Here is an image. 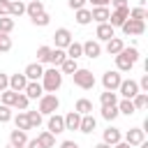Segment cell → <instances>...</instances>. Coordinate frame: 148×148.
<instances>
[{
	"label": "cell",
	"instance_id": "cell-55",
	"mask_svg": "<svg viewBox=\"0 0 148 148\" xmlns=\"http://www.w3.org/2000/svg\"><path fill=\"white\" fill-rule=\"evenodd\" d=\"M139 148H148V141H143V143H139Z\"/></svg>",
	"mask_w": 148,
	"mask_h": 148
},
{
	"label": "cell",
	"instance_id": "cell-53",
	"mask_svg": "<svg viewBox=\"0 0 148 148\" xmlns=\"http://www.w3.org/2000/svg\"><path fill=\"white\" fill-rule=\"evenodd\" d=\"M111 148H132V146H130L127 141H118V143H116V146H111Z\"/></svg>",
	"mask_w": 148,
	"mask_h": 148
},
{
	"label": "cell",
	"instance_id": "cell-19",
	"mask_svg": "<svg viewBox=\"0 0 148 148\" xmlns=\"http://www.w3.org/2000/svg\"><path fill=\"white\" fill-rule=\"evenodd\" d=\"M9 143H12L14 148H25V143H28V134L21 132V130H12V132H9Z\"/></svg>",
	"mask_w": 148,
	"mask_h": 148
},
{
	"label": "cell",
	"instance_id": "cell-50",
	"mask_svg": "<svg viewBox=\"0 0 148 148\" xmlns=\"http://www.w3.org/2000/svg\"><path fill=\"white\" fill-rule=\"evenodd\" d=\"M88 2H92V7H109L111 0H88Z\"/></svg>",
	"mask_w": 148,
	"mask_h": 148
},
{
	"label": "cell",
	"instance_id": "cell-42",
	"mask_svg": "<svg viewBox=\"0 0 148 148\" xmlns=\"http://www.w3.org/2000/svg\"><path fill=\"white\" fill-rule=\"evenodd\" d=\"M12 51V37L9 35H0V53Z\"/></svg>",
	"mask_w": 148,
	"mask_h": 148
},
{
	"label": "cell",
	"instance_id": "cell-27",
	"mask_svg": "<svg viewBox=\"0 0 148 148\" xmlns=\"http://www.w3.org/2000/svg\"><path fill=\"white\" fill-rule=\"evenodd\" d=\"M23 14H25V2H23V0L9 2V16H12V18H18V16H23Z\"/></svg>",
	"mask_w": 148,
	"mask_h": 148
},
{
	"label": "cell",
	"instance_id": "cell-23",
	"mask_svg": "<svg viewBox=\"0 0 148 148\" xmlns=\"http://www.w3.org/2000/svg\"><path fill=\"white\" fill-rule=\"evenodd\" d=\"M65 58H67L65 49H51V56H49V65H51V67H60V65L65 62Z\"/></svg>",
	"mask_w": 148,
	"mask_h": 148
},
{
	"label": "cell",
	"instance_id": "cell-8",
	"mask_svg": "<svg viewBox=\"0 0 148 148\" xmlns=\"http://www.w3.org/2000/svg\"><path fill=\"white\" fill-rule=\"evenodd\" d=\"M120 30L125 32V35H143V30H146V21H136V18H127L123 25H120Z\"/></svg>",
	"mask_w": 148,
	"mask_h": 148
},
{
	"label": "cell",
	"instance_id": "cell-41",
	"mask_svg": "<svg viewBox=\"0 0 148 148\" xmlns=\"http://www.w3.org/2000/svg\"><path fill=\"white\" fill-rule=\"evenodd\" d=\"M28 104H30V99H28L23 92H18V95H16V102H14V109H18V111H28Z\"/></svg>",
	"mask_w": 148,
	"mask_h": 148
},
{
	"label": "cell",
	"instance_id": "cell-28",
	"mask_svg": "<svg viewBox=\"0 0 148 148\" xmlns=\"http://www.w3.org/2000/svg\"><path fill=\"white\" fill-rule=\"evenodd\" d=\"M65 53H67V58H72V60H79V58L83 56V46H81V42H72V44L65 49Z\"/></svg>",
	"mask_w": 148,
	"mask_h": 148
},
{
	"label": "cell",
	"instance_id": "cell-22",
	"mask_svg": "<svg viewBox=\"0 0 148 148\" xmlns=\"http://www.w3.org/2000/svg\"><path fill=\"white\" fill-rule=\"evenodd\" d=\"M104 49H106V53H109V56H118V53L125 49V42H123L120 37H111V39L106 42V46H104Z\"/></svg>",
	"mask_w": 148,
	"mask_h": 148
},
{
	"label": "cell",
	"instance_id": "cell-52",
	"mask_svg": "<svg viewBox=\"0 0 148 148\" xmlns=\"http://www.w3.org/2000/svg\"><path fill=\"white\" fill-rule=\"evenodd\" d=\"M60 148H79V143H76V141H62Z\"/></svg>",
	"mask_w": 148,
	"mask_h": 148
},
{
	"label": "cell",
	"instance_id": "cell-32",
	"mask_svg": "<svg viewBox=\"0 0 148 148\" xmlns=\"http://www.w3.org/2000/svg\"><path fill=\"white\" fill-rule=\"evenodd\" d=\"M37 141H39L44 148H53V146H56V136H53L51 132H46V130L37 134Z\"/></svg>",
	"mask_w": 148,
	"mask_h": 148
},
{
	"label": "cell",
	"instance_id": "cell-2",
	"mask_svg": "<svg viewBox=\"0 0 148 148\" xmlns=\"http://www.w3.org/2000/svg\"><path fill=\"white\" fill-rule=\"evenodd\" d=\"M39 83H42L44 92H56V90L62 86V72H60L58 67H49V69H44Z\"/></svg>",
	"mask_w": 148,
	"mask_h": 148
},
{
	"label": "cell",
	"instance_id": "cell-40",
	"mask_svg": "<svg viewBox=\"0 0 148 148\" xmlns=\"http://www.w3.org/2000/svg\"><path fill=\"white\" fill-rule=\"evenodd\" d=\"M49 56H51V46H39V49H37V62H39V65L49 62Z\"/></svg>",
	"mask_w": 148,
	"mask_h": 148
},
{
	"label": "cell",
	"instance_id": "cell-25",
	"mask_svg": "<svg viewBox=\"0 0 148 148\" xmlns=\"http://www.w3.org/2000/svg\"><path fill=\"white\" fill-rule=\"evenodd\" d=\"M74 111H76V113H81V116H88V113H92V102H90V99H86V97H81V99H76Z\"/></svg>",
	"mask_w": 148,
	"mask_h": 148
},
{
	"label": "cell",
	"instance_id": "cell-38",
	"mask_svg": "<svg viewBox=\"0 0 148 148\" xmlns=\"http://www.w3.org/2000/svg\"><path fill=\"white\" fill-rule=\"evenodd\" d=\"M118 116H120V113H118V106H102V118H104V120L113 123Z\"/></svg>",
	"mask_w": 148,
	"mask_h": 148
},
{
	"label": "cell",
	"instance_id": "cell-4",
	"mask_svg": "<svg viewBox=\"0 0 148 148\" xmlns=\"http://www.w3.org/2000/svg\"><path fill=\"white\" fill-rule=\"evenodd\" d=\"M72 79H74V86L81 88V90L95 88V74H92L90 69H86V67H79V69L72 74Z\"/></svg>",
	"mask_w": 148,
	"mask_h": 148
},
{
	"label": "cell",
	"instance_id": "cell-31",
	"mask_svg": "<svg viewBox=\"0 0 148 148\" xmlns=\"http://www.w3.org/2000/svg\"><path fill=\"white\" fill-rule=\"evenodd\" d=\"M132 104H134L136 111H143V109L148 106V92H136V95L132 97Z\"/></svg>",
	"mask_w": 148,
	"mask_h": 148
},
{
	"label": "cell",
	"instance_id": "cell-57",
	"mask_svg": "<svg viewBox=\"0 0 148 148\" xmlns=\"http://www.w3.org/2000/svg\"><path fill=\"white\" fill-rule=\"evenodd\" d=\"M9 2H14V0H9Z\"/></svg>",
	"mask_w": 148,
	"mask_h": 148
},
{
	"label": "cell",
	"instance_id": "cell-17",
	"mask_svg": "<svg viewBox=\"0 0 148 148\" xmlns=\"http://www.w3.org/2000/svg\"><path fill=\"white\" fill-rule=\"evenodd\" d=\"M25 86H28L25 74H12V76H9V90H14V92H23Z\"/></svg>",
	"mask_w": 148,
	"mask_h": 148
},
{
	"label": "cell",
	"instance_id": "cell-43",
	"mask_svg": "<svg viewBox=\"0 0 148 148\" xmlns=\"http://www.w3.org/2000/svg\"><path fill=\"white\" fill-rule=\"evenodd\" d=\"M32 23H35V25H39V28H44V25H49V23H51V16L44 12V14L35 16V18H32Z\"/></svg>",
	"mask_w": 148,
	"mask_h": 148
},
{
	"label": "cell",
	"instance_id": "cell-11",
	"mask_svg": "<svg viewBox=\"0 0 148 148\" xmlns=\"http://www.w3.org/2000/svg\"><path fill=\"white\" fill-rule=\"evenodd\" d=\"M123 141H127L130 146H139V143H143V141H146V132H143L141 127H132V130H127V132H125Z\"/></svg>",
	"mask_w": 148,
	"mask_h": 148
},
{
	"label": "cell",
	"instance_id": "cell-49",
	"mask_svg": "<svg viewBox=\"0 0 148 148\" xmlns=\"http://www.w3.org/2000/svg\"><path fill=\"white\" fill-rule=\"evenodd\" d=\"M25 148H44L37 139H28V143H25Z\"/></svg>",
	"mask_w": 148,
	"mask_h": 148
},
{
	"label": "cell",
	"instance_id": "cell-13",
	"mask_svg": "<svg viewBox=\"0 0 148 148\" xmlns=\"http://www.w3.org/2000/svg\"><path fill=\"white\" fill-rule=\"evenodd\" d=\"M81 46H83V56H86V58H99V56H102V44H99L97 39H88V42H83Z\"/></svg>",
	"mask_w": 148,
	"mask_h": 148
},
{
	"label": "cell",
	"instance_id": "cell-46",
	"mask_svg": "<svg viewBox=\"0 0 148 148\" xmlns=\"http://www.w3.org/2000/svg\"><path fill=\"white\" fill-rule=\"evenodd\" d=\"M136 86H139V92H148V74H143Z\"/></svg>",
	"mask_w": 148,
	"mask_h": 148
},
{
	"label": "cell",
	"instance_id": "cell-47",
	"mask_svg": "<svg viewBox=\"0 0 148 148\" xmlns=\"http://www.w3.org/2000/svg\"><path fill=\"white\" fill-rule=\"evenodd\" d=\"M7 88H9V74H2L0 72V92L7 90Z\"/></svg>",
	"mask_w": 148,
	"mask_h": 148
},
{
	"label": "cell",
	"instance_id": "cell-10",
	"mask_svg": "<svg viewBox=\"0 0 148 148\" xmlns=\"http://www.w3.org/2000/svg\"><path fill=\"white\" fill-rule=\"evenodd\" d=\"M53 42H56V49H67L74 39H72V32H69L67 28H58V30L53 32Z\"/></svg>",
	"mask_w": 148,
	"mask_h": 148
},
{
	"label": "cell",
	"instance_id": "cell-33",
	"mask_svg": "<svg viewBox=\"0 0 148 148\" xmlns=\"http://www.w3.org/2000/svg\"><path fill=\"white\" fill-rule=\"evenodd\" d=\"M25 116H28V123H30V130H39V125H42V113L39 111H25Z\"/></svg>",
	"mask_w": 148,
	"mask_h": 148
},
{
	"label": "cell",
	"instance_id": "cell-54",
	"mask_svg": "<svg viewBox=\"0 0 148 148\" xmlns=\"http://www.w3.org/2000/svg\"><path fill=\"white\" fill-rule=\"evenodd\" d=\"M92 148H111V146H109V143H104V141H99V143H97V146H92Z\"/></svg>",
	"mask_w": 148,
	"mask_h": 148
},
{
	"label": "cell",
	"instance_id": "cell-35",
	"mask_svg": "<svg viewBox=\"0 0 148 148\" xmlns=\"http://www.w3.org/2000/svg\"><path fill=\"white\" fill-rule=\"evenodd\" d=\"M14 30V18L12 16H0V35H9Z\"/></svg>",
	"mask_w": 148,
	"mask_h": 148
},
{
	"label": "cell",
	"instance_id": "cell-16",
	"mask_svg": "<svg viewBox=\"0 0 148 148\" xmlns=\"http://www.w3.org/2000/svg\"><path fill=\"white\" fill-rule=\"evenodd\" d=\"M23 95H25L28 99H39V97L44 95V88H42V83H39V81H28V86H25Z\"/></svg>",
	"mask_w": 148,
	"mask_h": 148
},
{
	"label": "cell",
	"instance_id": "cell-21",
	"mask_svg": "<svg viewBox=\"0 0 148 148\" xmlns=\"http://www.w3.org/2000/svg\"><path fill=\"white\" fill-rule=\"evenodd\" d=\"M109 14H111L109 7H92L90 9V16H92L95 23H106L109 21Z\"/></svg>",
	"mask_w": 148,
	"mask_h": 148
},
{
	"label": "cell",
	"instance_id": "cell-37",
	"mask_svg": "<svg viewBox=\"0 0 148 148\" xmlns=\"http://www.w3.org/2000/svg\"><path fill=\"white\" fill-rule=\"evenodd\" d=\"M76 69H79V62L72 60V58H65V62L60 65V72H62V74H74Z\"/></svg>",
	"mask_w": 148,
	"mask_h": 148
},
{
	"label": "cell",
	"instance_id": "cell-34",
	"mask_svg": "<svg viewBox=\"0 0 148 148\" xmlns=\"http://www.w3.org/2000/svg\"><path fill=\"white\" fill-rule=\"evenodd\" d=\"M16 95H18V92H14V90H9V88H7V90H2V92H0V102H2L5 106H14Z\"/></svg>",
	"mask_w": 148,
	"mask_h": 148
},
{
	"label": "cell",
	"instance_id": "cell-24",
	"mask_svg": "<svg viewBox=\"0 0 148 148\" xmlns=\"http://www.w3.org/2000/svg\"><path fill=\"white\" fill-rule=\"evenodd\" d=\"M65 118V132L67 130H79V123H81V113H76V111H69L67 116H62Z\"/></svg>",
	"mask_w": 148,
	"mask_h": 148
},
{
	"label": "cell",
	"instance_id": "cell-48",
	"mask_svg": "<svg viewBox=\"0 0 148 148\" xmlns=\"http://www.w3.org/2000/svg\"><path fill=\"white\" fill-rule=\"evenodd\" d=\"M0 16H9V0H0Z\"/></svg>",
	"mask_w": 148,
	"mask_h": 148
},
{
	"label": "cell",
	"instance_id": "cell-9",
	"mask_svg": "<svg viewBox=\"0 0 148 148\" xmlns=\"http://www.w3.org/2000/svg\"><path fill=\"white\" fill-rule=\"evenodd\" d=\"M118 92L123 95V99H132V97L139 92V86H136L134 79H123L120 86H118Z\"/></svg>",
	"mask_w": 148,
	"mask_h": 148
},
{
	"label": "cell",
	"instance_id": "cell-7",
	"mask_svg": "<svg viewBox=\"0 0 148 148\" xmlns=\"http://www.w3.org/2000/svg\"><path fill=\"white\" fill-rule=\"evenodd\" d=\"M46 132H51L53 136L62 134V132H65V118H62L60 113H51V116H49V123H46Z\"/></svg>",
	"mask_w": 148,
	"mask_h": 148
},
{
	"label": "cell",
	"instance_id": "cell-14",
	"mask_svg": "<svg viewBox=\"0 0 148 148\" xmlns=\"http://www.w3.org/2000/svg\"><path fill=\"white\" fill-rule=\"evenodd\" d=\"M95 37H97V42H109L111 37H116V28H111L109 23H97Z\"/></svg>",
	"mask_w": 148,
	"mask_h": 148
},
{
	"label": "cell",
	"instance_id": "cell-18",
	"mask_svg": "<svg viewBox=\"0 0 148 148\" xmlns=\"http://www.w3.org/2000/svg\"><path fill=\"white\" fill-rule=\"evenodd\" d=\"M95 127H97V120H95V116H92V113H88V116H81L79 132H83V134H90V132H95Z\"/></svg>",
	"mask_w": 148,
	"mask_h": 148
},
{
	"label": "cell",
	"instance_id": "cell-3",
	"mask_svg": "<svg viewBox=\"0 0 148 148\" xmlns=\"http://www.w3.org/2000/svg\"><path fill=\"white\" fill-rule=\"evenodd\" d=\"M60 109V99L56 92H44L39 99H37V111L42 116H51V113H58Z\"/></svg>",
	"mask_w": 148,
	"mask_h": 148
},
{
	"label": "cell",
	"instance_id": "cell-30",
	"mask_svg": "<svg viewBox=\"0 0 148 148\" xmlns=\"http://www.w3.org/2000/svg\"><path fill=\"white\" fill-rule=\"evenodd\" d=\"M118 113H123V116H132V113H136V109H134V104H132V99H118Z\"/></svg>",
	"mask_w": 148,
	"mask_h": 148
},
{
	"label": "cell",
	"instance_id": "cell-56",
	"mask_svg": "<svg viewBox=\"0 0 148 148\" xmlns=\"http://www.w3.org/2000/svg\"><path fill=\"white\" fill-rule=\"evenodd\" d=\"M7 148H14V146H12V143H7Z\"/></svg>",
	"mask_w": 148,
	"mask_h": 148
},
{
	"label": "cell",
	"instance_id": "cell-45",
	"mask_svg": "<svg viewBox=\"0 0 148 148\" xmlns=\"http://www.w3.org/2000/svg\"><path fill=\"white\" fill-rule=\"evenodd\" d=\"M86 5H88V0H67V7H69V9H74V12L83 9Z\"/></svg>",
	"mask_w": 148,
	"mask_h": 148
},
{
	"label": "cell",
	"instance_id": "cell-20",
	"mask_svg": "<svg viewBox=\"0 0 148 148\" xmlns=\"http://www.w3.org/2000/svg\"><path fill=\"white\" fill-rule=\"evenodd\" d=\"M25 14L30 16V21H32L35 16L44 14V2H42V0H30V2H25Z\"/></svg>",
	"mask_w": 148,
	"mask_h": 148
},
{
	"label": "cell",
	"instance_id": "cell-6",
	"mask_svg": "<svg viewBox=\"0 0 148 148\" xmlns=\"http://www.w3.org/2000/svg\"><path fill=\"white\" fill-rule=\"evenodd\" d=\"M127 18H130V7H118V9H113V12L109 14V21H106V23H109L111 28H120Z\"/></svg>",
	"mask_w": 148,
	"mask_h": 148
},
{
	"label": "cell",
	"instance_id": "cell-12",
	"mask_svg": "<svg viewBox=\"0 0 148 148\" xmlns=\"http://www.w3.org/2000/svg\"><path fill=\"white\" fill-rule=\"evenodd\" d=\"M102 141H104V143H109V146H116L118 141H123V132H120L118 127L109 125V127L102 132Z\"/></svg>",
	"mask_w": 148,
	"mask_h": 148
},
{
	"label": "cell",
	"instance_id": "cell-44",
	"mask_svg": "<svg viewBox=\"0 0 148 148\" xmlns=\"http://www.w3.org/2000/svg\"><path fill=\"white\" fill-rule=\"evenodd\" d=\"M12 120V106L0 104V123H9Z\"/></svg>",
	"mask_w": 148,
	"mask_h": 148
},
{
	"label": "cell",
	"instance_id": "cell-26",
	"mask_svg": "<svg viewBox=\"0 0 148 148\" xmlns=\"http://www.w3.org/2000/svg\"><path fill=\"white\" fill-rule=\"evenodd\" d=\"M12 120H14L16 130H21V132H28V130H30V123H28V116H25V111H18L16 116H12Z\"/></svg>",
	"mask_w": 148,
	"mask_h": 148
},
{
	"label": "cell",
	"instance_id": "cell-15",
	"mask_svg": "<svg viewBox=\"0 0 148 148\" xmlns=\"http://www.w3.org/2000/svg\"><path fill=\"white\" fill-rule=\"evenodd\" d=\"M23 74H25V79H28V81H42L44 67H42L39 62H30V65L23 69Z\"/></svg>",
	"mask_w": 148,
	"mask_h": 148
},
{
	"label": "cell",
	"instance_id": "cell-5",
	"mask_svg": "<svg viewBox=\"0 0 148 148\" xmlns=\"http://www.w3.org/2000/svg\"><path fill=\"white\" fill-rule=\"evenodd\" d=\"M120 81H123V76H120V72H118V69H109V72H104V74H102V86H104V90L116 92V90H118V86H120Z\"/></svg>",
	"mask_w": 148,
	"mask_h": 148
},
{
	"label": "cell",
	"instance_id": "cell-29",
	"mask_svg": "<svg viewBox=\"0 0 148 148\" xmlns=\"http://www.w3.org/2000/svg\"><path fill=\"white\" fill-rule=\"evenodd\" d=\"M99 104H102V106H116V104H118V92L104 90V92L99 95Z\"/></svg>",
	"mask_w": 148,
	"mask_h": 148
},
{
	"label": "cell",
	"instance_id": "cell-1",
	"mask_svg": "<svg viewBox=\"0 0 148 148\" xmlns=\"http://www.w3.org/2000/svg\"><path fill=\"white\" fill-rule=\"evenodd\" d=\"M116 58V69L118 72H130L134 65H136V60H139V49L136 46H125L118 56H113Z\"/></svg>",
	"mask_w": 148,
	"mask_h": 148
},
{
	"label": "cell",
	"instance_id": "cell-58",
	"mask_svg": "<svg viewBox=\"0 0 148 148\" xmlns=\"http://www.w3.org/2000/svg\"><path fill=\"white\" fill-rule=\"evenodd\" d=\"M25 2H30V0H25Z\"/></svg>",
	"mask_w": 148,
	"mask_h": 148
},
{
	"label": "cell",
	"instance_id": "cell-51",
	"mask_svg": "<svg viewBox=\"0 0 148 148\" xmlns=\"http://www.w3.org/2000/svg\"><path fill=\"white\" fill-rule=\"evenodd\" d=\"M109 5H113V9H118V7H127V0H111Z\"/></svg>",
	"mask_w": 148,
	"mask_h": 148
},
{
	"label": "cell",
	"instance_id": "cell-36",
	"mask_svg": "<svg viewBox=\"0 0 148 148\" xmlns=\"http://www.w3.org/2000/svg\"><path fill=\"white\" fill-rule=\"evenodd\" d=\"M74 14H76V23H79V25H88V23L92 21L90 9H86V7H83V9H79V12H74Z\"/></svg>",
	"mask_w": 148,
	"mask_h": 148
},
{
	"label": "cell",
	"instance_id": "cell-39",
	"mask_svg": "<svg viewBox=\"0 0 148 148\" xmlns=\"http://www.w3.org/2000/svg\"><path fill=\"white\" fill-rule=\"evenodd\" d=\"M130 18L146 21V18H148V12H146V7H134V9H130Z\"/></svg>",
	"mask_w": 148,
	"mask_h": 148
}]
</instances>
